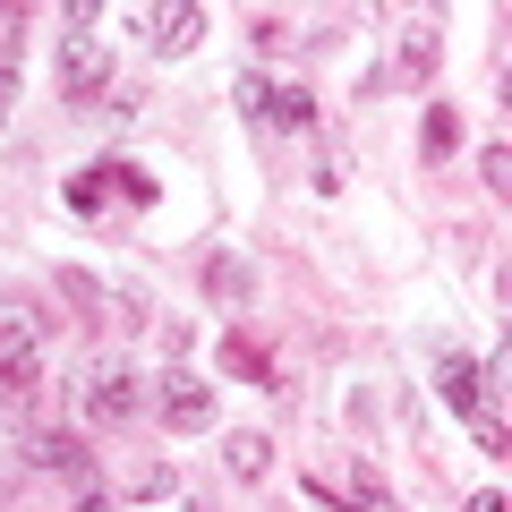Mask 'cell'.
<instances>
[{
  "instance_id": "obj_1",
  "label": "cell",
  "mask_w": 512,
  "mask_h": 512,
  "mask_svg": "<svg viewBox=\"0 0 512 512\" xmlns=\"http://www.w3.org/2000/svg\"><path fill=\"white\" fill-rule=\"evenodd\" d=\"M436 393L453 402V419L470 427L487 453H504V410H495V384H487V367H478V359H444L436 367Z\"/></svg>"
},
{
  "instance_id": "obj_2",
  "label": "cell",
  "mask_w": 512,
  "mask_h": 512,
  "mask_svg": "<svg viewBox=\"0 0 512 512\" xmlns=\"http://www.w3.org/2000/svg\"><path fill=\"white\" fill-rule=\"evenodd\" d=\"M231 103L248 111L256 128H316V94L308 86H274V77H256V69L231 86Z\"/></svg>"
},
{
  "instance_id": "obj_3",
  "label": "cell",
  "mask_w": 512,
  "mask_h": 512,
  "mask_svg": "<svg viewBox=\"0 0 512 512\" xmlns=\"http://www.w3.org/2000/svg\"><path fill=\"white\" fill-rule=\"evenodd\" d=\"M86 410H94V427H137V410H146L137 367L128 359H94L86 367Z\"/></svg>"
},
{
  "instance_id": "obj_4",
  "label": "cell",
  "mask_w": 512,
  "mask_h": 512,
  "mask_svg": "<svg viewBox=\"0 0 512 512\" xmlns=\"http://www.w3.org/2000/svg\"><path fill=\"white\" fill-rule=\"evenodd\" d=\"M128 26L146 35V52H154V60H188V52L205 43V9H197V0H171V9H137Z\"/></svg>"
},
{
  "instance_id": "obj_5",
  "label": "cell",
  "mask_w": 512,
  "mask_h": 512,
  "mask_svg": "<svg viewBox=\"0 0 512 512\" xmlns=\"http://www.w3.org/2000/svg\"><path fill=\"white\" fill-rule=\"evenodd\" d=\"M163 427H180V436L214 427V384L188 376V367H171V376H163Z\"/></svg>"
},
{
  "instance_id": "obj_6",
  "label": "cell",
  "mask_w": 512,
  "mask_h": 512,
  "mask_svg": "<svg viewBox=\"0 0 512 512\" xmlns=\"http://www.w3.org/2000/svg\"><path fill=\"white\" fill-rule=\"evenodd\" d=\"M26 461L52 470V478H86L94 470V444L77 436V427H35V436H26Z\"/></svg>"
},
{
  "instance_id": "obj_7",
  "label": "cell",
  "mask_w": 512,
  "mask_h": 512,
  "mask_svg": "<svg viewBox=\"0 0 512 512\" xmlns=\"http://www.w3.org/2000/svg\"><path fill=\"white\" fill-rule=\"evenodd\" d=\"M60 86H69V103L111 94V52H103L94 35H69V43H60Z\"/></svg>"
},
{
  "instance_id": "obj_8",
  "label": "cell",
  "mask_w": 512,
  "mask_h": 512,
  "mask_svg": "<svg viewBox=\"0 0 512 512\" xmlns=\"http://www.w3.org/2000/svg\"><path fill=\"white\" fill-rule=\"evenodd\" d=\"M35 384H43V333L0 325V393H35Z\"/></svg>"
},
{
  "instance_id": "obj_9",
  "label": "cell",
  "mask_w": 512,
  "mask_h": 512,
  "mask_svg": "<svg viewBox=\"0 0 512 512\" xmlns=\"http://www.w3.org/2000/svg\"><path fill=\"white\" fill-rule=\"evenodd\" d=\"M214 359H222V376H239V384H256V393H274V350H265V342H256V333H222V350H214Z\"/></svg>"
},
{
  "instance_id": "obj_10",
  "label": "cell",
  "mask_w": 512,
  "mask_h": 512,
  "mask_svg": "<svg viewBox=\"0 0 512 512\" xmlns=\"http://www.w3.org/2000/svg\"><path fill=\"white\" fill-rule=\"evenodd\" d=\"M436 60H444V35H436L427 18L393 43V77H402V86H427V77H436Z\"/></svg>"
},
{
  "instance_id": "obj_11",
  "label": "cell",
  "mask_w": 512,
  "mask_h": 512,
  "mask_svg": "<svg viewBox=\"0 0 512 512\" xmlns=\"http://www.w3.org/2000/svg\"><path fill=\"white\" fill-rule=\"evenodd\" d=\"M299 487H308L316 495V504H333V512H393V504H384V487H376V478H350V487H333V478L325 470H308V478H299Z\"/></svg>"
},
{
  "instance_id": "obj_12",
  "label": "cell",
  "mask_w": 512,
  "mask_h": 512,
  "mask_svg": "<svg viewBox=\"0 0 512 512\" xmlns=\"http://www.w3.org/2000/svg\"><path fill=\"white\" fill-rule=\"evenodd\" d=\"M222 461H231V478H274V436L239 427V436H222Z\"/></svg>"
},
{
  "instance_id": "obj_13",
  "label": "cell",
  "mask_w": 512,
  "mask_h": 512,
  "mask_svg": "<svg viewBox=\"0 0 512 512\" xmlns=\"http://www.w3.org/2000/svg\"><path fill=\"white\" fill-rule=\"evenodd\" d=\"M419 154H427V163H453V154H461V111H453V103H427Z\"/></svg>"
},
{
  "instance_id": "obj_14",
  "label": "cell",
  "mask_w": 512,
  "mask_h": 512,
  "mask_svg": "<svg viewBox=\"0 0 512 512\" xmlns=\"http://www.w3.org/2000/svg\"><path fill=\"white\" fill-rule=\"evenodd\" d=\"M103 180H111V197H120V205H154V171H146V163H128V154H111Z\"/></svg>"
},
{
  "instance_id": "obj_15",
  "label": "cell",
  "mask_w": 512,
  "mask_h": 512,
  "mask_svg": "<svg viewBox=\"0 0 512 512\" xmlns=\"http://www.w3.org/2000/svg\"><path fill=\"white\" fill-rule=\"evenodd\" d=\"M60 205H69V214H103V205H111V180H103V163H94V171H69Z\"/></svg>"
},
{
  "instance_id": "obj_16",
  "label": "cell",
  "mask_w": 512,
  "mask_h": 512,
  "mask_svg": "<svg viewBox=\"0 0 512 512\" xmlns=\"http://www.w3.org/2000/svg\"><path fill=\"white\" fill-rule=\"evenodd\" d=\"M478 180H487V197H504V188H512V146H504V137L478 146Z\"/></svg>"
},
{
  "instance_id": "obj_17",
  "label": "cell",
  "mask_w": 512,
  "mask_h": 512,
  "mask_svg": "<svg viewBox=\"0 0 512 512\" xmlns=\"http://www.w3.org/2000/svg\"><path fill=\"white\" fill-rule=\"evenodd\" d=\"M18 26H26V9H0V69L18 60Z\"/></svg>"
},
{
  "instance_id": "obj_18",
  "label": "cell",
  "mask_w": 512,
  "mask_h": 512,
  "mask_svg": "<svg viewBox=\"0 0 512 512\" xmlns=\"http://www.w3.org/2000/svg\"><path fill=\"white\" fill-rule=\"evenodd\" d=\"M69 512H120V504H111V495H77Z\"/></svg>"
},
{
  "instance_id": "obj_19",
  "label": "cell",
  "mask_w": 512,
  "mask_h": 512,
  "mask_svg": "<svg viewBox=\"0 0 512 512\" xmlns=\"http://www.w3.org/2000/svg\"><path fill=\"white\" fill-rule=\"evenodd\" d=\"M9 103H18V77H9V69H0V120H9Z\"/></svg>"
}]
</instances>
